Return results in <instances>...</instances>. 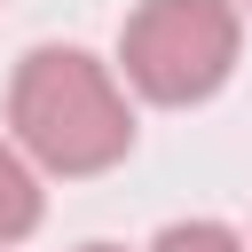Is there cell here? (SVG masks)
Wrapping results in <instances>:
<instances>
[{"mask_svg":"<svg viewBox=\"0 0 252 252\" xmlns=\"http://www.w3.org/2000/svg\"><path fill=\"white\" fill-rule=\"evenodd\" d=\"M8 150L47 173H110L134 150V110L87 47H32L8 79Z\"/></svg>","mask_w":252,"mask_h":252,"instance_id":"obj_1","label":"cell"},{"mask_svg":"<svg viewBox=\"0 0 252 252\" xmlns=\"http://www.w3.org/2000/svg\"><path fill=\"white\" fill-rule=\"evenodd\" d=\"M236 47H244V24L228 0H142L118 32V63H126L134 94H150L165 110L220 94L236 71Z\"/></svg>","mask_w":252,"mask_h":252,"instance_id":"obj_2","label":"cell"},{"mask_svg":"<svg viewBox=\"0 0 252 252\" xmlns=\"http://www.w3.org/2000/svg\"><path fill=\"white\" fill-rule=\"evenodd\" d=\"M32 228H39V173L0 142V252H8V244H24Z\"/></svg>","mask_w":252,"mask_h":252,"instance_id":"obj_3","label":"cell"},{"mask_svg":"<svg viewBox=\"0 0 252 252\" xmlns=\"http://www.w3.org/2000/svg\"><path fill=\"white\" fill-rule=\"evenodd\" d=\"M150 252H244V236L228 220H173V228H158Z\"/></svg>","mask_w":252,"mask_h":252,"instance_id":"obj_4","label":"cell"},{"mask_svg":"<svg viewBox=\"0 0 252 252\" xmlns=\"http://www.w3.org/2000/svg\"><path fill=\"white\" fill-rule=\"evenodd\" d=\"M79 252H118V244H79Z\"/></svg>","mask_w":252,"mask_h":252,"instance_id":"obj_5","label":"cell"},{"mask_svg":"<svg viewBox=\"0 0 252 252\" xmlns=\"http://www.w3.org/2000/svg\"><path fill=\"white\" fill-rule=\"evenodd\" d=\"M244 8H252V0H244Z\"/></svg>","mask_w":252,"mask_h":252,"instance_id":"obj_6","label":"cell"}]
</instances>
